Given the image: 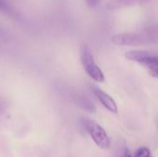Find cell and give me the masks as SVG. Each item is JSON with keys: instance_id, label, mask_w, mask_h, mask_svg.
<instances>
[{"instance_id": "1", "label": "cell", "mask_w": 158, "mask_h": 157, "mask_svg": "<svg viewBox=\"0 0 158 157\" xmlns=\"http://www.w3.org/2000/svg\"><path fill=\"white\" fill-rule=\"evenodd\" d=\"M80 58L81 63L87 73V75L92 78L96 82H104L105 81V75L102 69L97 66L94 61V55L86 43H83L81 46L80 50Z\"/></svg>"}, {"instance_id": "2", "label": "cell", "mask_w": 158, "mask_h": 157, "mask_svg": "<svg viewBox=\"0 0 158 157\" xmlns=\"http://www.w3.org/2000/svg\"><path fill=\"white\" fill-rule=\"evenodd\" d=\"M152 35L149 32H121L112 36L111 41L116 45L140 46L151 43Z\"/></svg>"}, {"instance_id": "3", "label": "cell", "mask_w": 158, "mask_h": 157, "mask_svg": "<svg viewBox=\"0 0 158 157\" xmlns=\"http://www.w3.org/2000/svg\"><path fill=\"white\" fill-rule=\"evenodd\" d=\"M84 126H85V129H86L87 132L89 133L90 137L93 139L94 143L99 148H101L103 150L109 149V147L111 145L110 138L101 125H99L98 123H96L95 121H94L92 119L85 118Z\"/></svg>"}, {"instance_id": "4", "label": "cell", "mask_w": 158, "mask_h": 157, "mask_svg": "<svg viewBox=\"0 0 158 157\" xmlns=\"http://www.w3.org/2000/svg\"><path fill=\"white\" fill-rule=\"evenodd\" d=\"M94 93L95 94V96L97 97V99L99 100V102L102 104V105L106 108L109 112L113 113V114H118V105L115 102V100L106 92H104L103 90L97 88V87H94Z\"/></svg>"}, {"instance_id": "5", "label": "cell", "mask_w": 158, "mask_h": 157, "mask_svg": "<svg viewBox=\"0 0 158 157\" xmlns=\"http://www.w3.org/2000/svg\"><path fill=\"white\" fill-rule=\"evenodd\" d=\"M150 1L151 0H109L106 4V8L107 10L113 11V10H117V9H120V8H124L128 6H137V5L143 6Z\"/></svg>"}, {"instance_id": "6", "label": "cell", "mask_w": 158, "mask_h": 157, "mask_svg": "<svg viewBox=\"0 0 158 157\" xmlns=\"http://www.w3.org/2000/svg\"><path fill=\"white\" fill-rule=\"evenodd\" d=\"M155 53L148 51V50H131V51H128L125 53V57L128 60L133 61V62H137V63H141L143 62L145 58L153 56Z\"/></svg>"}, {"instance_id": "7", "label": "cell", "mask_w": 158, "mask_h": 157, "mask_svg": "<svg viewBox=\"0 0 158 157\" xmlns=\"http://www.w3.org/2000/svg\"><path fill=\"white\" fill-rule=\"evenodd\" d=\"M140 65H142L143 67H144L148 71L149 74L154 77V78H157L158 77V57L156 54H154L153 56L145 58L143 62L140 63Z\"/></svg>"}, {"instance_id": "8", "label": "cell", "mask_w": 158, "mask_h": 157, "mask_svg": "<svg viewBox=\"0 0 158 157\" xmlns=\"http://www.w3.org/2000/svg\"><path fill=\"white\" fill-rule=\"evenodd\" d=\"M134 157H151V152L147 147H141L135 152Z\"/></svg>"}, {"instance_id": "9", "label": "cell", "mask_w": 158, "mask_h": 157, "mask_svg": "<svg viewBox=\"0 0 158 157\" xmlns=\"http://www.w3.org/2000/svg\"><path fill=\"white\" fill-rule=\"evenodd\" d=\"M85 1H86V4L88 5V6H90V7H94L99 2V0H85Z\"/></svg>"}, {"instance_id": "10", "label": "cell", "mask_w": 158, "mask_h": 157, "mask_svg": "<svg viewBox=\"0 0 158 157\" xmlns=\"http://www.w3.org/2000/svg\"><path fill=\"white\" fill-rule=\"evenodd\" d=\"M8 9L7 5L4 0H0V11H6Z\"/></svg>"}, {"instance_id": "11", "label": "cell", "mask_w": 158, "mask_h": 157, "mask_svg": "<svg viewBox=\"0 0 158 157\" xmlns=\"http://www.w3.org/2000/svg\"><path fill=\"white\" fill-rule=\"evenodd\" d=\"M126 157H131V155H130V154H128V155H127V156Z\"/></svg>"}, {"instance_id": "12", "label": "cell", "mask_w": 158, "mask_h": 157, "mask_svg": "<svg viewBox=\"0 0 158 157\" xmlns=\"http://www.w3.org/2000/svg\"><path fill=\"white\" fill-rule=\"evenodd\" d=\"M151 157H152V156H151Z\"/></svg>"}]
</instances>
